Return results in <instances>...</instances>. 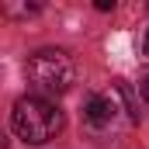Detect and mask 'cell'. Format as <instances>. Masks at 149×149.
<instances>
[{
    "label": "cell",
    "instance_id": "obj_1",
    "mask_svg": "<svg viewBox=\"0 0 149 149\" xmlns=\"http://www.w3.org/2000/svg\"><path fill=\"white\" fill-rule=\"evenodd\" d=\"M10 125L24 142L42 146V142H49V139H56L63 132V111L56 104H49L45 97H21L14 104Z\"/></svg>",
    "mask_w": 149,
    "mask_h": 149
},
{
    "label": "cell",
    "instance_id": "obj_2",
    "mask_svg": "<svg viewBox=\"0 0 149 149\" xmlns=\"http://www.w3.org/2000/svg\"><path fill=\"white\" fill-rule=\"evenodd\" d=\"M73 59L63 49H42L28 59V80L38 90V97H59L73 87Z\"/></svg>",
    "mask_w": 149,
    "mask_h": 149
},
{
    "label": "cell",
    "instance_id": "obj_3",
    "mask_svg": "<svg viewBox=\"0 0 149 149\" xmlns=\"http://www.w3.org/2000/svg\"><path fill=\"white\" fill-rule=\"evenodd\" d=\"M114 111H118L114 101L111 97H101V94H94V97L87 101V108H83V114H87L90 125H108V121L114 118Z\"/></svg>",
    "mask_w": 149,
    "mask_h": 149
},
{
    "label": "cell",
    "instance_id": "obj_4",
    "mask_svg": "<svg viewBox=\"0 0 149 149\" xmlns=\"http://www.w3.org/2000/svg\"><path fill=\"white\" fill-rule=\"evenodd\" d=\"M97 10H114V0H97Z\"/></svg>",
    "mask_w": 149,
    "mask_h": 149
},
{
    "label": "cell",
    "instance_id": "obj_5",
    "mask_svg": "<svg viewBox=\"0 0 149 149\" xmlns=\"http://www.w3.org/2000/svg\"><path fill=\"white\" fill-rule=\"evenodd\" d=\"M142 94H146V101H149V76L142 80Z\"/></svg>",
    "mask_w": 149,
    "mask_h": 149
},
{
    "label": "cell",
    "instance_id": "obj_6",
    "mask_svg": "<svg viewBox=\"0 0 149 149\" xmlns=\"http://www.w3.org/2000/svg\"><path fill=\"white\" fill-rule=\"evenodd\" d=\"M146 56H149V31H146Z\"/></svg>",
    "mask_w": 149,
    "mask_h": 149
}]
</instances>
